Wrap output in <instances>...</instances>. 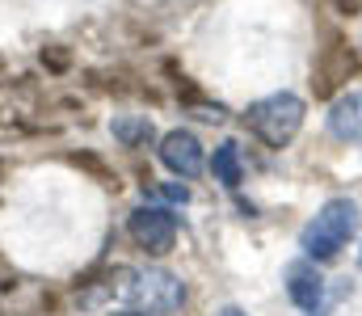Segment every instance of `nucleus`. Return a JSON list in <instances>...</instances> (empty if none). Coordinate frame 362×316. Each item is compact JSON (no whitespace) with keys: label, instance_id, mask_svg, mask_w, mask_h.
Wrapping results in <instances>:
<instances>
[{"label":"nucleus","instance_id":"f257e3e1","mask_svg":"<svg viewBox=\"0 0 362 316\" xmlns=\"http://www.w3.org/2000/svg\"><path fill=\"white\" fill-rule=\"evenodd\" d=\"M358 228H362V211H358L354 199H329L325 207L303 223L299 249H303V257H312V262H333V257L358 236Z\"/></svg>","mask_w":362,"mask_h":316},{"label":"nucleus","instance_id":"f03ea898","mask_svg":"<svg viewBox=\"0 0 362 316\" xmlns=\"http://www.w3.org/2000/svg\"><path fill=\"white\" fill-rule=\"evenodd\" d=\"M303 114H308L303 98L282 89V93H270V98L249 102V110H245V127H249L266 148L282 152V148H291L295 135L303 131Z\"/></svg>","mask_w":362,"mask_h":316},{"label":"nucleus","instance_id":"7ed1b4c3","mask_svg":"<svg viewBox=\"0 0 362 316\" xmlns=\"http://www.w3.org/2000/svg\"><path fill=\"white\" fill-rule=\"evenodd\" d=\"M122 295L148 316H173L185 308V283H181L173 270H160V266H148V270L127 274Z\"/></svg>","mask_w":362,"mask_h":316},{"label":"nucleus","instance_id":"20e7f679","mask_svg":"<svg viewBox=\"0 0 362 316\" xmlns=\"http://www.w3.org/2000/svg\"><path fill=\"white\" fill-rule=\"evenodd\" d=\"M127 232H131V240H135L144 253L165 257V253H173V245H177V215H173L169 207L144 203V207L131 211Z\"/></svg>","mask_w":362,"mask_h":316},{"label":"nucleus","instance_id":"39448f33","mask_svg":"<svg viewBox=\"0 0 362 316\" xmlns=\"http://www.w3.org/2000/svg\"><path fill=\"white\" fill-rule=\"evenodd\" d=\"M358 68H362V59L354 47H346V42L325 47L316 55V68H312V93L316 98H333L350 76H358Z\"/></svg>","mask_w":362,"mask_h":316},{"label":"nucleus","instance_id":"423d86ee","mask_svg":"<svg viewBox=\"0 0 362 316\" xmlns=\"http://www.w3.org/2000/svg\"><path fill=\"white\" fill-rule=\"evenodd\" d=\"M160 165L181 177V182H189V177H198L202 169H206V152H202V139L194 135V131H169V135H160Z\"/></svg>","mask_w":362,"mask_h":316},{"label":"nucleus","instance_id":"0eeeda50","mask_svg":"<svg viewBox=\"0 0 362 316\" xmlns=\"http://www.w3.org/2000/svg\"><path fill=\"white\" fill-rule=\"evenodd\" d=\"M282 287H286V300H291L295 308H303V312H316V308H320V300H325V279L316 274L312 257L291 262V266H286V274H282Z\"/></svg>","mask_w":362,"mask_h":316},{"label":"nucleus","instance_id":"6e6552de","mask_svg":"<svg viewBox=\"0 0 362 316\" xmlns=\"http://www.w3.org/2000/svg\"><path fill=\"white\" fill-rule=\"evenodd\" d=\"M329 135L341 144H362V89L341 93L329 105Z\"/></svg>","mask_w":362,"mask_h":316},{"label":"nucleus","instance_id":"1a4fd4ad","mask_svg":"<svg viewBox=\"0 0 362 316\" xmlns=\"http://www.w3.org/2000/svg\"><path fill=\"white\" fill-rule=\"evenodd\" d=\"M110 135H114L122 148H131V152L156 144V127H152L148 114H118V118H110Z\"/></svg>","mask_w":362,"mask_h":316},{"label":"nucleus","instance_id":"9d476101","mask_svg":"<svg viewBox=\"0 0 362 316\" xmlns=\"http://www.w3.org/2000/svg\"><path fill=\"white\" fill-rule=\"evenodd\" d=\"M211 173H215V182L219 186H228V190H240V182H245V165H240V144H219L215 148V156H211Z\"/></svg>","mask_w":362,"mask_h":316},{"label":"nucleus","instance_id":"9b49d317","mask_svg":"<svg viewBox=\"0 0 362 316\" xmlns=\"http://www.w3.org/2000/svg\"><path fill=\"white\" fill-rule=\"evenodd\" d=\"M68 160H72L76 169H85V173H93V177L101 182V186H114V190H118V173H110L101 156H93V152H76V156H68Z\"/></svg>","mask_w":362,"mask_h":316},{"label":"nucleus","instance_id":"f8f14e48","mask_svg":"<svg viewBox=\"0 0 362 316\" xmlns=\"http://www.w3.org/2000/svg\"><path fill=\"white\" fill-rule=\"evenodd\" d=\"M38 59H42V68H47V72H55V76L72 68V55H68V47H59V42L42 47V55H38Z\"/></svg>","mask_w":362,"mask_h":316},{"label":"nucleus","instance_id":"ddd939ff","mask_svg":"<svg viewBox=\"0 0 362 316\" xmlns=\"http://www.w3.org/2000/svg\"><path fill=\"white\" fill-rule=\"evenodd\" d=\"M160 194H165L169 203H189V190H185V186H160Z\"/></svg>","mask_w":362,"mask_h":316},{"label":"nucleus","instance_id":"4468645a","mask_svg":"<svg viewBox=\"0 0 362 316\" xmlns=\"http://www.w3.org/2000/svg\"><path fill=\"white\" fill-rule=\"evenodd\" d=\"M215 316H245V312H240V308H219Z\"/></svg>","mask_w":362,"mask_h":316},{"label":"nucleus","instance_id":"2eb2a0df","mask_svg":"<svg viewBox=\"0 0 362 316\" xmlns=\"http://www.w3.org/2000/svg\"><path fill=\"white\" fill-rule=\"evenodd\" d=\"M114 316H148V312H139V308H135V312H114Z\"/></svg>","mask_w":362,"mask_h":316}]
</instances>
